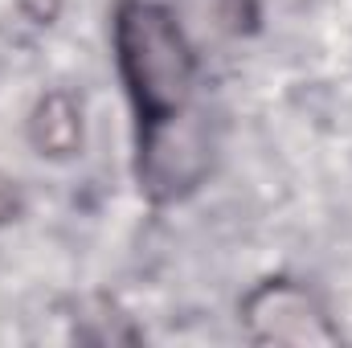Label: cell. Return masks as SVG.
Returning <instances> with one entry per match:
<instances>
[{
  "label": "cell",
  "instance_id": "1",
  "mask_svg": "<svg viewBox=\"0 0 352 348\" xmlns=\"http://www.w3.org/2000/svg\"><path fill=\"white\" fill-rule=\"evenodd\" d=\"M119 70L148 115L180 111L192 87V54L180 21L152 4H127L115 21Z\"/></svg>",
  "mask_w": 352,
  "mask_h": 348
},
{
  "label": "cell",
  "instance_id": "2",
  "mask_svg": "<svg viewBox=\"0 0 352 348\" xmlns=\"http://www.w3.org/2000/svg\"><path fill=\"white\" fill-rule=\"evenodd\" d=\"M209 168V140L192 115H156L144 131L140 148V176L152 197H180Z\"/></svg>",
  "mask_w": 352,
  "mask_h": 348
},
{
  "label": "cell",
  "instance_id": "6",
  "mask_svg": "<svg viewBox=\"0 0 352 348\" xmlns=\"http://www.w3.org/2000/svg\"><path fill=\"white\" fill-rule=\"evenodd\" d=\"M12 209H16V188H12L8 180H0V221H4Z\"/></svg>",
  "mask_w": 352,
  "mask_h": 348
},
{
  "label": "cell",
  "instance_id": "5",
  "mask_svg": "<svg viewBox=\"0 0 352 348\" xmlns=\"http://www.w3.org/2000/svg\"><path fill=\"white\" fill-rule=\"evenodd\" d=\"M176 21L197 37H230L250 21V0H176Z\"/></svg>",
  "mask_w": 352,
  "mask_h": 348
},
{
  "label": "cell",
  "instance_id": "3",
  "mask_svg": "<svg viewBox=\"0 0 352 348\" xmlns=\"http://www.w3.org/2000/svg\"><path fill=\"white\" fill-rule=\"evenodd\" d=\"M246 324L263 345H328L332 328L295 283H266L246 299Z\"/></svg>",
  "mask_w": 352,
  "mask_h": 348
},
{
  "label": "cell",
  "instance_id": "4",
  "mask_svg": "<svg viewBox=\"0 0 352 348\" xmlns=\"http://www.w3.org/2000/svg\"><path fill=\"white\" fill-rule=\"evenodd\" d=\"M29 135H33V148L41 156H54V160L74 156L82 148V107L66 90L45 94L29 119Z\"/></svg>",
  "mask_w": 352,
  "mask_h": 348
}]
</instances>
